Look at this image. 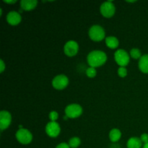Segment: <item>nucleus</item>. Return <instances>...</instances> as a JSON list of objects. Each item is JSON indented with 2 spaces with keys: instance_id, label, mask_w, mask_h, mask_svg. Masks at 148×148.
Instances as JSON below:
<instances>
[{
  "instance_id": "obj_1",
  "label": "nucleus",
  "mask_w": 148,
  "mask_h": 148,
  "mask_svg": "<svg viewBox=\"0 0 148 148\" xmlns=\"http://www.w3.org/2000/svg\"><path fill=\"white\" fill-rule=\"evenodd\" d=\"M107 55L101 50H93L88 53L87 62L91 67H99L106 62Z\"/></svg>"
},
{
  "instance_id": "obj_2",
  "label": "nucleus",
  "mask_w": 148,
  "mask_h": 148,
  "mask_svg": "<svg viewBox=\"0 0 148 148\" xmlns=\"http://www.w3.org/2000/svg\"><path fill=\"white\" fill-rule=\"evenodd\" d=\"M90 38L93 41H101L106 37V32L103 27L99 25H94L91 26L88 31Z\"/></svg>"
},
{
  "instance_id": "obj_3",
  "label": "nucleus",
  "mask_w": 148,
  "mask_h": 148,
  "mask_svg": "<svg viewBox=\"0 0 148 148\" xmlns=\"http://www.w3.org/2000/svg\"><path fill=\"white\" fill-rule=\"evenodd\" d=\"M114 60L119 66H126L130 63V55L124 49H118L114 53Z\"/></svg>"
},
{
  "instance_id": "obj_4",
  "label": "nucleus",
  "mask_w": 148,
  "mask_h": 148,
  "mask_svg": "<svg viewBox=\"0 0 148 148\" xmlns=\"http://www.w3.org/2000/svg\"><path fill=\"white\" fill-rule=\"evenodd\" d=\"M16 140L22 145H28L33 140V134L28 130L25 128L19 129L15 134Z\"/></svg>"
},
{
  "instance_id": "obj_5",
  "label": "nucleus",
  "mask_w": 148,
  "mask_h": 148,
  "mask_svg": "<svg viewBox=\"0 0 148 148\" xmlns=\"http://www.w3.org/2000/svg\"><path fill=\"white\" fill-rule=\"evenodd\" d=\"M82 107L78 103H71L65 108V115L69 119H76L82 114Z\"/></svg>"
},
{
  "instance_id": "obj_6",
  "label": "nucleus",
  "mask_w": 148,
  "mask_h": 148,
  "mask_svg": "<svg viewBox=\"0 0 148 148\" xmlns=\"http://www.w3.org/2000/svg\"><path fill=\"white\" fill-rule=\"evenodd\" d=\"M100 12L104 17L110 18L113 17L116 12V7L112 1H104L100 7Z\"/></svg>"
},
{
  "instance_id": "obj_7",
  "label": "nucleus",
  "mask_w": 148,
  "mask_h": 148,
  "mask_svg": "<svg viewBox=\"0 0 148 148\" xmlns=\"http://www.w3.org/2000/svg\"><path fill=\"white\" fill-rule=\"evenodd\" d=\"M69 78L65 75H58L52 79V86L56 90H63L69 85Z\"/></svg>"
},
{
  "instance_id": "obj_8",
  "label": "nucleus",
  "mask_w": 148,
  "mask_h": 148,
  "mask_svg": "<svg viewBox=\"0 0 148 148\" xmlns=\"http://www.w3.org/2000/svg\"><path fill=\"white\" fill-rule=\"evenodd\" d=\"M45 131L49 137L55 138L58 137L61 132V127L56 121H49L45 127Z\"/></svg>"
},
{
  "instance_id": "obj_9",
  "label": "nucleus",
  "mask_w": 148,
  "mask_h": 148,
  "mask_svg": "<svg viewBox=\"0 0 148 148\" xmlns=\"http://www.w3.org/2000/svg\"><path fill=\"white\" fill-rule=\"evenodd\" d=\"M79 51V45L75 40H68L64 46V52L69 57H72L77 55Z\"/></svg>"
},
{
  "instance_id": "obj_10",
  "label": "nucleus",
  "mask_w": 148,
  "mask_h": 148,
  "mask_svg": "<svg viewBox=\"0 0 148 148\" xmlns=\"http://www.w3.org/2000/svg\"><path fill=\"white\" fill-rule=\"evenodd\" d=\"M12 123V115L9 111L2 110L0 112V130L1 131L8 128Z\"/></svg>"
},
{
  "instance_id": "obj_11",
  "label": "nucleus",
  "mask_w": 148,
  "mask_h": 148,
  "mask_svg": "<svg viewBox=\"0 0 148 148\" xmlns=\"http://www.w3.org/2000/svg\"><path fill=\"white\" fill-rule=\"evenodd\" d=\"M6 19H7V23L10 25L14 26L20 24L22 20V17L20 15V12L12 10V11H10L7 13Z\"/></svg>"
},
{
  "instance_id": "obj_12",
  "label": "nucleus",
  "mask_w": 148,
  "mask_h": 148,
  "mask_svg": "<svg viewBox=\"0 0 148 148\" xmlns=\"http://www.w3.org/2000/svg\"><path fill=\"white\" fill-rule=\"evenodd\" d=\"M37 0H21L20 1V7L23 10L25 11H31L37 7Z\"/></svg>"
},
{
  "instance_id": "obj_13",
  "label": "nucleus",
  "mask_w": 148,
  "mask_h": 148,
  "mask_svg": "<svg viewBox=\"0 0 148 148\" xmlns=\"http://www.w3.org/2000/svg\"><path fill=\"white\" fill-rule=\"evenodd\" d=\"M138 66L140 70L145 74H148V54H145L139 59Z\"/></svg>"
},
{
  "instance_id": "obj_14",
  "label": "nucleus",
  "mask_w": 148,
  "mask_h": 148,
  "mask_svg": "<svg viewBox=\"0 0 148 148\" xmlns=\"http://www.w3.org/2000/svg\"><path fill=\"white\" fill-rule=\"evenodd\" d=\"M127 148H141L143 147V142L139 137H130L127 143Z\"/></svg>"
},
{
  "instance_id": "obj_15",
  "label": "nucleus",
  "mask_w": 148,
  "mask_h": 148,
  "mask_svg": "<svg viewBox=\"0 0 148 148\" xmlns=\"http://www.w3.org/2000/svg\"><path fill=\"white\" fill-rule=\"evenodd\" d=\"M105 42L106 46L111 49H116L119 45V40L115 36H108L105 38Z\"/></svg>"
},
{
  "instance_id": "obj_16",
  "label": "nucleus",
  "mask_w": 148,
  "mask_h": 148,
  "mask_svg": "<svg viewBox=\"0 0 148 148\" xmlns=\"http://www.w3.org/2000/svg\"><path fill=\"white\" fill-rule=\"evenodd\" d=\"M108 137L112 143H117L118 141H119L121 137V132L119 129H112L110 131Z\"/></svg>"
},
{
  "instance_id": "obj_17",
  "label": "nucleus",
  "mask_w": 148,
  "mask_h": 148,
  "mask_svg": "<svg viewBox=\"0 0 148 148\" xmlns=\"http://www.w3.org/2000/svg\"><path fill=\"white\" fill-rule=\"evenodd\" d=\"M68 144H69L70 148H77L80 145L81 140L78 137H73L69 139Z\"/></svg>"
},
{
  "instance_id": "obj_18",
  "label": "nucleus",
  "mask_w": 148,
  "mask_h": 148,
  "mask_svg": "<svg viewBox=\"0 0 148 148\" xmlns=\"http://www.w3.org/2000/svg\"><path fill=\"white\" fill-rule=\"evenodd\" d=\"M130 55L134 59H140L142 57L141 51L137 48L132 49L130 51Z\"/></svg>"
},
{
  "instance_id": "obj_19",
  "label": "nucleus",
  "mask_w": 148,
  "mask_h": 148,
  "mask_svg": "<svg viewBox=\"0 0 148 148\" xmlns=\"http://www.w3.org/2000/svg\"><path fill=\"white\" fill-rule=\"evenodd\" d=\"M86 72L87 77H88L89 78L95 77L97 75L96 69L94 67H91V66H89V67L86 69V72Z\"/></svg>"
},
{
  "instance_id": "obj_20",
  "label": "nucleus",
  "mask_w": 148,
  "mask_h": 148,
  "mask_svg": "<svg viewBox=\"0 0 148 148\" xmlns=\"http://www.w3.org/2000/svg\"><path fill=\"white\" fill-rule=\"evenodd\" d=\"M117 72L120 77H125L127 75V69L125 66H119Z\"/></svg>"
},
{
  "instance_id": "obj_21",
  "label": "nucleus",
  "mask_w": 148,
  "mask_h": 148,
  "mask_svg": "<svg viewBox=\"0 0 148 148\" xmlns=\"http://www.w3.org/2000/svg\"><path fill=\"white\" fill-rule=\"evenodd\" d=\"M49 117L51 121H56L59 118V114L56 111H52L49 113Z\"/></svg>"
},
{
  "instance_id": "obj_22",
  "label": "nucleus",
  "mask_w": 148,
  "mask_h": 148,
  "mask_svg": "<svg viewBox=\"0 0 148 148\" xmlns=\"http://www.w3.org/2000/svg\"><path fill=\"white\" fill-rule=\"evenodd\" d=\"M140 138L141 141L143 142V143H144V145L148 143V134L147 133H144V134H142Z\"/></svg>"
},
{
  "instance_id": "obj_23",
  "label": "nucleus",
  "mask_w": 148,
  "mask_h": 148,
  "mask_svg": "<svg viewBox=\"0 0 148 148\" xmlns=\"http://www.w3.org/2000/svg\"><path fill=\"white\" fill-rule=\"evenodd\" d=\"M55 148H70V147H69L68 143H59L58 145H56V147Z\"/></svg>"
},
{
  "instance_id": "obj_24",
  "label": "nucleus",
  "mask_w": 148,
  "mask_h": 148,
  "mask_svg": "<svg viewBox=\"0 0 148 148\" xmlns=\"http://www.w3.org/2000/svg\"><path fill=\"white\" fill-rule=\"evenodd\" d=\"M5 68H6L5 64H4L3 59H1V60H0V72L2 73V72L5 70Z\"/></svg>"
},
{
  "instance_id": "obj_25",
  "label": "nucleus",
  "mask_w": 148,
  "mask_h": 148,
  "mask_svg": "<svg viewBox=\"0 0 148 148\" xmlns=\"http://www.w3.org/2000/svg\"><path fill=\"white\" fill-rule=\"evenodd\" d=\"M4 3H6V4H14V3L17 2V1L16 0H4Z\"/></svg>"
},
{
  "instance_id": "obj_26",
  "label": "nucleus",
  "mask_w": 148,
  "mask_h": 148,
  "mask_svg": "<svg viewBox=\"0 0 148 148\" xmlns=\"http://www.w3.org/2000/svg\"><path fill=\"white\" fill-rule=\"evenodd\" d=\"M143 148H148V143H146V144H145L144 145H143Z\"/></svg>"
},
{
  "instance_id": "obj_27",
  "label": "nucleus",
  "mask_w": 148,
  "mask_h": 148,
  "mask_svg": "<svg viewBox=\"0 0 148 148\" xmlns=\"http://www.w3.org/2000/svg\"><path fill=\"white\" fill-rule=\"evenodd\" d=\"M0 15H2V9H0Z\"/></svg>"
},
{
  "instance_id": "obj_28",
  "label": "nucleus",
  "mask_w": 148,
  "mask_h": 148,
  "mask_svg": "<svg viewBox=\"0 0 148 148\" xmlns=\"http://www.w3.org/2000/svg\"><path fill=\"white\" fill-rule=\"evenodd\" d=\"M136 1H127V2H130V3H134Z\"/></svg>"
}]
</instances>
